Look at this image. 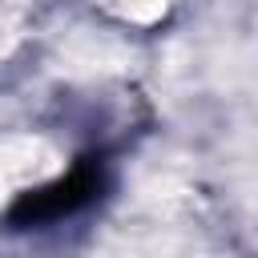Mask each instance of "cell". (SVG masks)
<instances>
[{"label": "cell", "instance_id": "cell-1", "mask_svg": "<svg viewBox=\"0 0 258 258\" xmlns=\"http://www.w3.org/2000/svg\"><path fill=\"white\" fill-rule=\"evenodd\" d=\"M105 189V165L97 157H85L77 161L64 177L40 185V189H28L20 194L12 206H8V226L16 230H32V226H48L56 218H69L77 210H85L97 194Z\"/></svg>", "mask_w": 258, "mask_h": 258}]
</instances>
